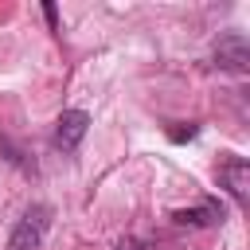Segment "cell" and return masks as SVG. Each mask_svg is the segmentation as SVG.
Here are the masks:
<instances>
[{
	"instance_id": "1",
	"label": "cell",
	"mask_w": 250,
	"mask_h": 250,
	"mask_svg": "<svg viewBox=\"0 0 250 250\" xmlns=\"http://www.w3.org/2000/svg\"><path fill=\"white\" fill-rule=\"evenodd\" d=\"M51 215H55V211H51L47 203H31V207L16 219L4 250H39L43 238H47V230H51Z\"/></svg>"
},
{
	"instance_id": "2",
	"label": "cell",
	"mask_w": 250,
	"mask_h": 250,
	"mask_svg": "<svg viewBox=\"0 0 250 250\" xmlns=\"http://www.w3.org/2000/svg\"><path fill=\"white\" fill-rule=\"evenodd\" d=\"M215 66L230 70V74H246L250 70V43H246L242 31L219 35V43H215Z\"/></svg>"
},
{
	"instance_id": "3",
	"label": "cell",
	"mask_w": 250,
	"mask_h": 250,
	"mask_svg": "<svg viewBox=\"0 0 250 250\" xmlns=\"http://www.w3.org/2000/svg\"><path fill=\"white\" fill-rule=\"evenodd\" d=\"M219 184L238 199V207H246V203H250V160L227 152V156L219 160Z\"/></svg>"
},
{
	"instance_id": "4",
	"label": "cell",
	"mask_w": 250,
	"mask_h": 250,
	"mask_svg": "<svg viewBox=\"0 0 250 250\" xmlns=\"http://www.w3.org/2000/svg\"><path fill=\"white\" fill-rule=\"evenodd\" d=\"M86 129H90V113H82V109H66V113L55 121V145H59L62 152H74V148L82 145Z\"/></svg>"
},
{
	"instance_id": "5",
	"label": "cell",
	"mask_w": 250,
	"mask_h": 250,
	"mask_svg": "<svg viewBox=\"0 0 250 250\" xmlns=\"http://www.w3.org/2000/svg\"><path fill=\"white\" fill-rule=\"evenodd\" d=\"M172 219H176L180 227H211V223H223V203L203 199L199 207H180V211H172Z\"/></svg>"
},
{
	"instance_id": "6",
	"label": "cell",
	"mask_w": 250,
	"mask_h": 250,
	"mask_svg": "<svg viewBox=\"0 0 250 250\" xmlns=\"http://www.w3.org/2000/svg\"><path fill=\"white\" fill-rule=\"evenodd\" d=\"M195 133H199V125H176V129H168L172 141H191Z\"/></svg>"
},
{
	"instance_id": "7",
	"label": "cell",
	"mask_w": 250,
	"mask_h": 250,
	"mask_svg": "<svg viewBox=\"0 0 250 250\" xmlns=\"http://www.w3.org/2000/svg\"><path fill=\"white\" fill-rule=\"evenodd\" d=\"M117 250H148V246L137 242V238H125V242H117Z\"/></svg>"
},
{
	"instance_id": "8",
	"label": "cell",
	"mask_w": 250,
	"mask_h": 250,
	"mask_svg": "<svg viewBox=\"0 0 250 250\" xmlns=\"http://www.w3.org/2000/svg\"><path fill=\"white\" fill-rule=\"evenodd\" d=\"M43 16H47V20H51V27H55V23H59V12H55V4H47V8H43Z\"/></svg>"
}]
</instances>
